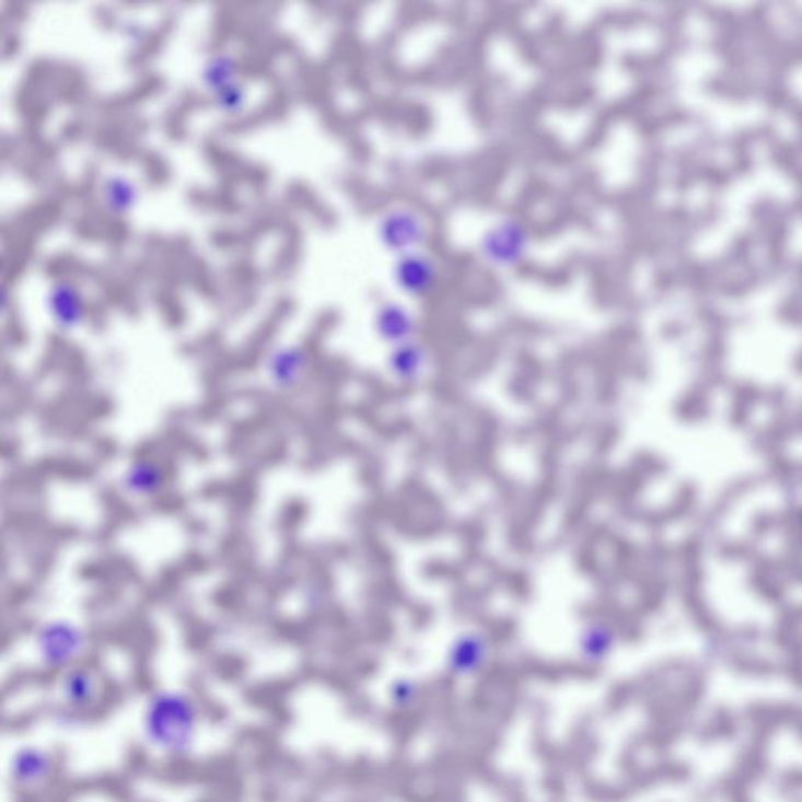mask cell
I'll list each match as a JSON object with an SVG mask.
<instances>
[{
  "label": "cell",
  "mask_w": 802,
  "mask_h": 802,
  "mask_svg": "<svg viewBox=\"0 0 802 802\" xmlns=\"http://www.w3.org/2000/svg\"><path fill=\"white\" fill-rule=\"evenodd\" d=\"M532 234L527 224L514 217H504L483 232L478 242L481 260L499 270H511L527 259Z\"/></svg>",
  "instance_id": "6da1fadb"
},
{
  "label": "cell",
  "mask_w": 802,
  "mask_h": 802,
  "mask_svg": "<svg viewBox=\"0 0 802 802\" xmlns=\"http://www.w3.org/2000/svg\"><path fill=\"white\" fill-rule=\"evenodd\" d=\"M428 235L430 228L427 220L411 207H394L384 212L376 223L380 245L394 257L422 252Z\"/></svg>",
  "instance_id": "7a4b0ae2"
},
{
  "label": "cell",
  "mask_w": 802,
  "mask_h": 802,
  "mask_svg": "<svg viewBox=\"0 0 802 802\" xmlns=\"http://www.w3.org/2000/svg\"><path fill=\"white\" fill-rule=\"evenodd\" d=\"M392 282L408 299H425L433 293L441 279L438 260L425 249L395 257L392 265Z\"/></svg>",
  "instance_id": "3957f363"
},
{
  "label": "cell",
  "mask_w": 802,
  "mask_h": 802,
  "mask_svg": "<svg viewBox=\"0 0 802 802\" xmlns=\"http://www.w3.org/2000/svg\"><path fill=\"white\" fill-rule=\"evenodd\" d=\"M46 310L54 326L63 333L81 328L89 314L82 290L67 278L56 279L47 289Z\"/></svg>",
  "instance_id": "277c9868"
},
{
  "label": "cell",
  "mask_w": 802,
  "mask_h": 802,
  "mask_svg": "<svg viewBox=\"0 0 802 802\" xmlns=\"http://www.w3.org/2000/svg\"><path fill=\"white\" fill-rule=\"evenodd\" d=\"M373 329L376 336L390 347L416 340L419 321L411 307L402 301H384L373 315Z\"/></svg>",
  "instance_id": "5b68a950"
},
{
  "label": "cell",
  "mask_w": 802,
  "mask_h": 802,
  "mask_svg": "<svg viewBox=\"0 0 802 802\" xmlns=\"http://www.w3.org/2000/svg\"><path fill=\"white\" fill-rule=\"evenodd\" d=\"M307 368L310 354L295 345L275 348L265 359V375L276 390L290 391L299 386Z\"/></svg>",
  "instance_id": "8992f818"
},
{
  "label": "cell",
  "mask_w": 802,
  "mask_h": 802,
  "mask_svg": "<svg viewBox=\"0 0 802 802\" xmlns=\"http://www.w3.org/2000/svg\"><path fill=\"white\" fill-rule=\"evenodd\" d=\"M488 638L480 634L469 631L460 635L450 646L448 653V667L450 673L456 677H472L480 673L489 660Z\"/></svg>",
  "instance_id": "52a82bcc"
},
{
  "label": "cell",
  "mask_w": 802,
  "mask_h": 802,
  "mask_svg": "<svg viewBox=\"0 0 802 802\" xmlns=\"http://www.w3.org/2000/svg\"><path fill=\"white\" fill-rule=\"evenodd\" d=\"M166 474L154 460L141 458L126 467L119 478V488L132 499H150L162 492Z\"/></svg>",
  "instance_id": "ba28073f"
},
{
  "label": "cell",
  "mask_w": 802,
  "mask_h": 802,
  "mask_svg": "<svg viewBox=\"0 0 802 802\" xmlns=\"http://www.w3.org/2000/svg\"><path fill=\"white\" fill-rule=\"evenodd\" d=\"M430 365V351L419 340L392 347L387 354V370L402 384L417 383Z\"/></svg>",
  "instance_id": "9c48e42d"
},
{
  "label": "cell",
  "mask_w": 802,
  "mask_h": 802,
  "mask_svg": "<svg viewBox=\"0 0 802 802\" xmlns=\"http://www.w3.org/2000/svg\"><path fill=\"white\" fill-rule=\"evenodd\" d=\"M38 642L47 660L65 662L69 656L81 651L83 637L82 631L72 624L56 620L43 627Z\"/></svg>",
  "instance_id": "30bf717a"
},
{
  "label": "cell",
  "mask_w": 802,
  "mask_h": 802,
  "mask_svg": "<svg viewBox=\"0 0 802 802\" xmlns=\"http://www.w3.org/2000/svg\"><path fill=\"white\" fill-rule=\"evenodd\" d=\"M140 190L138 185L125 174H111L101 184V201L105 212L114 217H125L136 209Z\"/></svg>",
  "instance_id": "8fae6325"
},
{
  "label": "cell",
  "mask_w": 802,
  "mask_h": 802,
  "mask_svg": "<svg viewBox=\"0 0 802 802\" xmlns=\"http://www.w3.org/2000/svg\"><path fill=\"white\" fill-rule=\"evenodd\" d=\"M579 655L586 665H601L615 648V631L602 620L588 624L579 637Z\"/></svg>",
  "instance_id": "7c38bea8"
},
{
  "label": "cell",
  "mask_w": 802,
  "mask_h": 802,
  "mask_svg": "<svg viewBox=\"0 0 802 802\" xmlns=\"http://www.w3.org/2000/svg\"><path fill=\"white\" fill-rule=\"evenodd\" d=\"M239 61L237 58L226 53H218L206 60L205 67L199 74V81L206 92L217 93L218 90L237 82Z\"/></svg>",
  "instance_id": "4fadbf2b"
},
{
  "label": "cell",
  "mask_w": 802,
  "mask_h": 802,
  "mask_svg": "<svg viewBox=\"0 0 802 802\" xmlns=\"http://www.w3.org/2000/svg\"><path fill=\"white\" fill-rule=\"evenodd\" d=\"M246 100H248V92L241 81L231 83L212 94L213 105L224 115L241 114L245 108Z\"/></svg>",
  "instance_id": "5bb4252c"
},
{
  "label": "cell",
  "mask_w": 802,
  "mask_h": 802,
  "mask_svg": "<svg viewBox=\"0 0 802 802\" xmlns=\"http://www.w3.org/2000/svg\"><path fill=\"white\" fill-rule=\"evenodd\" d=\"M417 696V688L414 687L411 682H403L400 685H395L394 699H397V704L408 706L411 704Z\"/></svg>",
  "instance_id": "9a60e30c"
}]
</instances>
